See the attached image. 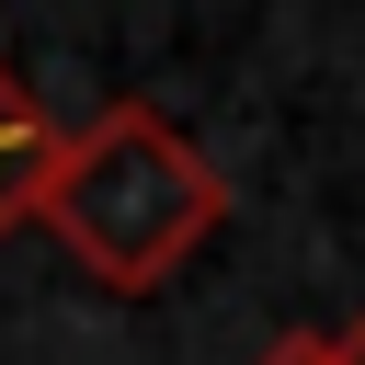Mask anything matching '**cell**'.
<instances>
[{
    "mask_svg": "<svg viewBox=\"0 0 365 365\" xmlns=\"http://www.w3.org/2000/svg\"><path fill=\"white\" fill-rule=\"evenodd\" d=\"M251 365H365V319H342V331H285V342L251 354Z\"/></svg>",
    "mask_w": 365,
    "mask_h": 365,
    "instance_id": "3",
    "label": "cell"
},
{
    "mask_svg": "<svg viewBox=\"0 0 365 365\" xmlns=\"http://www.w3.org/2000/svg\"><path fill=\"white\" fill-rule=\"evenodd\" d=\"M34 228H46L103 297H160V285L228 228V182H217V160H205L160 103H103V114L57 125Z\"/></svg>",
    "mask_w": 365,
    "mask_h": 365,
    "instance_id": "1",
    "label": "cell"
},
{
    "mask_svg": "<svg viewBox=\"0 0 365 365\" xmlns=\"http://www.w3.org/2000/svg\"><path fill=\"white\" fill-rule=\"evenodd\" d=\"M46 160H57V114L0 68V240L34 217V194H46Z\"/></svg>",
    "mask_w": 365,
    "mask_h": 365,
    "instance_id": "2",
    "label": "cell"
}]
</instances>
